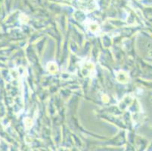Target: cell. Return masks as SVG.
<instances>
[{
  "mask_svg": "<svg viewBox=\"0 0 152 151\" xmlns=\"http://www.w3.org/2000/svg\"><path fill=\"white\" fill-rule=\"evenodd\" d=\"M73 5L84 12H91L97 8L98 5L95 0H71Z\"/></svg>",
  "mask_w": 152,
  "mask_h": 151,
  "instance_id": "cell-1",
  "label": "cell"
}]
</instances>
